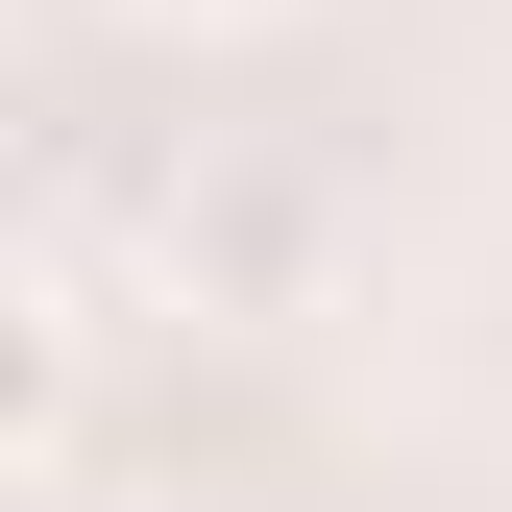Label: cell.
<instances>
[{"instance_id":"2","label":"cell","mask_w":512,"mask_h":512,"mask_svg":"<svg viewBox=\"0 0 512 512\" xmlns=\"http://www.w3.org/2000/svg\"><path fill=\"white\" fill-rule=\"evenodd\" d=\"M147 25H269V0H147Z\"/></svg>"},{"instance_id":"1","label":"cell","mask_w":512,"mask_h":512,"mask_svg":"<svg viewBox=\"0 0 512 512\" xmlns=\"http://www.w3.org/2000/svg\"><path fill=\"white\" fill-rule=\"evenodd\" d=\"M293 269H317V171H269V147H220L196 196H171V293H196V317H269Z\"/></svg>"}]
</instances>
